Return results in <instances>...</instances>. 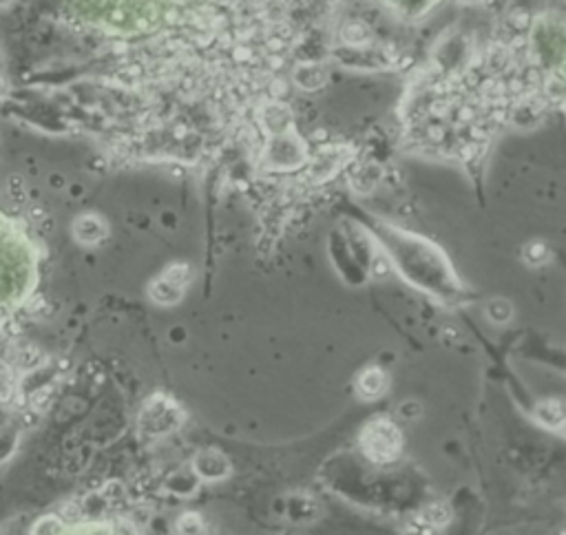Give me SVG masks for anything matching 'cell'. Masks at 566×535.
Masks as SVG:
<instances>
[{"label": "cell", "instance_id": "cell-1", "mask_svg": "<svg viewBox=\"0 0 566 535\" xmlns=\"http://www.w3.org/2000/svg\"><path fill=\"white\" fill-rule=\"evenodd\" d=\"M361 445L369 460L387 463V460H394L401 451V434L389 420L376 418L365 427Z\"/></svg>", "mask_w": 566, "mask_h": 535}, {"label": "cell", "instance_id": "cell-2", "mask_svg": "<svg viewBox=\"0 0 566 535\" xmlns=\"http://www.w3.org/2000/svg\"><path fill=\"white\" fill-rule=\"evenodd\" d=\"M195 471H197L204 480H222L230 473V465L224 458V453L214 451V449H204L195 456Z\"/></svg>", "mask_w": 566, "mask_h": 535}, {"label": "cell", "instance_id": "cell-3", "mask_svg": "<svg viewBox=\"0 0 566 535\" xmlns=\"http://www.w3.org/2000/svg\"><path fill=\"white\" fill-rule=\"evenodd\" d=\"M385 390H387V374L381 368H367L357 378V392L367 400L379 398Z\"/></svg>", "mask_w": 566, "mask_h": 535}, {"label": "cell", "instance_id": "cell-4", "mask_svg": "<svg viewBox=\"0 0 566 535\" xmlns=\"http://www.w3.org/2000/svg\"><path fill=\"white\" fill-rule=\"evenodd\" d=\"M73 235L80 243H97L107 235V228L100 221V217L85 215L73 224Z\"/></svg>", "mask_w": 566, "mask_h": 535}, {"label": "cell", "instance_id": "cell-5", "mask_svg": "<svg viewBox=\"0 0 566 535\" xmlns=\"http://www.w3.org/2000/svg\"><path fill=\"white\" fill-rule=\"evenodd\" d=\"M535 418L540 420L544 427L562 431V425H564V405H562V400L560 398L542 400V403L535 407Z\"/></svg>", "mask_w": 566, "mask_h": 535}, {"label": "cell", "instance_id": "cell-6", "mask_svg": "<svg viewBox=\"0 0 566 535\" xmlns=\"http://www.w3.org/2000/svg\"><path fill=\"white\" fill-rule=\"evenodd\" d=\"M420 520L427 522L429 526L440 529L452 520V509H449L447 502H432L420 511Z\"/></svg>", "mask_w": 566, "mask_h": 535}, {"label": "cell", "instance_id": "cell-7", "mask_svg": "<svg viewBox=\"0 0 566 535\" xmlns=\"http://www.w3.org/2000/svg\"><path fill=\"white\" fill-rule=\"evenodd\" d=\"M16 392H18V378L13 368L0 365V403H11Z\"/></svg>", "mask_w": 566, "mask_h": 535}, {"label": "cell", "instance_id": "cell-8", "mask_svg": "<svg viewBox=\"0 0 566 535\" xmlns=\"http://www.w3.org/2000/svg\"><path fill=\"white\" fill-rule=\"evenodd\" d=\"M65 531V522L58 515H45V518L36 520L31 526V535H60Z\"/></svg>", "mask_w": 566, "mask_h": 535}, {"label": "cell", "instance_id": "cell-9", "mask_svg": "<svg viewBox=\"0 0 566 535\" xmlns=\"http://www.w3.org/2000/svg\"><path fill=\"white\" fill-rule=\"evenodd\" d=\"M53 403V385H45V387H38L31 396H29V407L36 412V414H45Z\"/></svg>", "mask_w": 566, "mask_h": 535}, {"label": "cell", "instance_id": "cell-10", "mask_svg": "<svg viewBox=\"0 0 566 535\" xmlns=\"http://www.w3.org/2000/svg\"><path fill=\"white\" fill-rule=\"evenodd\" d=\"M178 531H180V535H202L204 533V522H202L200 515L186 513V515H182V520L178 522Z\"/></svg>", "mask_w": 566, "mask_h": 535}, {"label": "cell", "instance_id": "cell-11", "mask_svg": "<svg viewBox=\"0 0 566 535\" xmlns=\"http://www.w3.org/2000/svg\"><path fill=\"white\" fill-rule=\"evenodd\" d=\"M80 515H82V507L77 502H65L60 511H58V518L62 522H75V520H80Z\"/></svg>", "mask_w": 566, "mask_h": 535}, {"label": "cell", "instance_id": "cell-12", "mask_svg": "<svg viewBox=\"0 0 566 535\" xmlns=\"http://www.w3.org/2000/svg\"><path fill=\"white\" fill-rule=\"evenodd\" d=\"M405 535H438V529L429 526L427 522H423L420 518H416V520H412V522L407 524Z\"/></svg>", "mask_w": 566, "mask_h": 535}, {"label": "cell", "instance_id": "cell-13", "mask_svg": "<svg viewBox=\"0 0 566 535\" xmlns=\"http://www.w3.org/2000/svg\"><path fill=\"white\" fill-rule=\"evenodd\" d=\"M420 405L416 403V400H409V403H403L401 407H398V414H401V418H405V420H416L418 416H420Z\"/></svg>", "mask_w": 566, "mask_h": 535}, {"label": "cell", "instance_id": "cell-14", "mask_svg": "<svg viewBox=\"0 0 566 535\" xmlns=\"http://www.w3.org/2000/svg\"><path fill=\"white\" fill-rule=\"evenodd\" d=\"M0 365H3V363H0Z\"/></svg>", "mask_w": 566, "mask_h": 535}]
</instances>
